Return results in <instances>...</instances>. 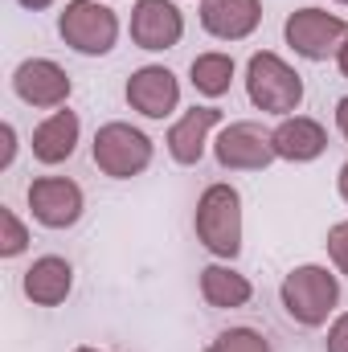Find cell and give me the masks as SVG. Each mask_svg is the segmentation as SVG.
I'll list each match as a JSON object with an SVG mask.
<instances>
[{"instance_id": "1", "label": "cell", "mask_w": 348, "mask_h": 352, "mask_svg": "<svg viewBox=\"0 0 348 352\" xmlns=\"http://www.w3.org/2000/svg\"><path fill=\"white\" fill-rule=\"evenodd\" d=\"M242 192L230 184V180H213L201 188L197 197V209H193V234L197 242L221 258V263H234L242 254Z\"/></svg>"}, {"instance_id": "2", "label": "cell", "mask_w": 348, "mask_h": 352, "mask_svg": "<svg viewBox=\"0 0 348 352\" xmlns=\"http://www.w3.org/2000/svg\"><path fill=\"white\" fill-rule=\"evenodd\" d=\"M279 303L287 311L291 324L299 328H324L336 316L340 303V278L320 263H303L291 266L279 283Z\"/></svg>"}, {"instance_id": "3", "label": "cell", "mask_w": 348, "mask_h": 352, "mask_svg": "<svg viewBox=\"0 0 348 352\" xmlns=\"http://www.w3.org/2000/svg\"><path fill=\"white\" fill-rule=\"evenodd\" d=\"M246 94H250L254 111L287 119L303 107L307 90H303V74L287 58H279L274 50H259L246 62Z\"/></svg>"}, {"instance_id": "4", "label": "cell", "mask_w": 348, "mask_h": 352, "mask_svg": "<svg viewBox=\"0 0 348 352\" xmlns=\"http://www.w3.org/2000/svg\"><path fill=\"white\" fill-rule=\"evenodd\" d=\"M119 12L98 0H66L58 12V37L83 58H107L119 45Z\"/></svg>"}, {"instance_id": "5", "label": "cell", "mask_w": 348, "mask_h": 352, "mask_svg": "<svg viewBox=\"0 0 348 352\" xmlns=\"http://www.w3.org/2000/svg\"><path fill=\"white\" fill-rule=\"evenodd\" d=\"M90 156H94V168L111 180H131V176H144L152 168V156H156V144L123 123V119H111L94 131V144H90Z\"/></svg>"}, {"instance_id": "6", "label": "cell", "mask_w": 348, "mask_h": 352, "mask_svg": "<svg viewBox=\"0 0 348 352\" xmlns=\"http://www.w3.org/2000/svg\"><path fill=\"white\" fill-rule=\"evenodd\" d=\"M348 37V21L340 12H328V8H295L287 21H283V41L307 58V62H328L340 54Z\"/></svg>"}, {"instance_id": "7", "label": "cell", "mask_w": 348, "mask_h": 352, "mask_svg": "<svg viewBox=\"0 0 348 352\" xmlns=\"http://www.w3.org/2000/svg\"><path fill=\"white\" fill-rule=\"evenodd\" d=\"M25 201L33 221L45 230H74L87 213V192L70 176H33V184L25 188Z\"/></svg>"}, {"instance_id": "8", "label": "cell", "mask_w": 348, "mask_h": 352, "mask_svg": "<svg viewBox=\"0 0 348 352\" xmlns=\"http://www.w3.org/2000/svg\"><path fill=\"white\" fill-rule=\"evenodd\" d=\"M213 160L226 168V173H262L270 168L279 156H274V140H270V127H262L254 119H238V123H226L213 140Z\"/></svg>"}, {"instance_id": "9", "label": "cell", "mask_w": 348, "mask_h": 352, "mask_svg": "<svg viewBox=\"0 0 348 352\" xmlns=\"http://www.w3.org/2000/svg\"><path fill=\"white\" fill-rule=\"evenodd\" d=\"M12 94H17L25 107L58 111V107L70 102L74 82H70L66 66H58L54 58H25V62L12 70Z\"/></svg>"}, {"instance_id": "10", "label": "cell", "mask_w": 348, "mask_h": 352, "mask_svg": "<svg viewBox=\"0 0 348 352\" xmlns=\"http://www.w3.org/2000/svg\"><path fill=\"white\" fill-rule=\"evenodd\" d=\"M131 45L148 54L176 50L184 37V12L173 0H135L131 4Z\"/></svg>"}, {"instance_id": "11", "label": "cell", "mask_w": 348, "mask_h": 352, "mask_svg": "<svg viewBox=\"0 0 348 352\" xmlns=\"http://www.w3.org/2000/svg\"><path fill=\"white\" fill-rule=\"evenodd\" d=\"M123 98H127V107L135 111V115H144V119H168L176 107H180V82H176V74L168 66H140V70H131V78H127V87H123Z\"/></svg>"}, {"instance_id": "12", "label": "cell", "mask_w": 348, "mask_h": 352, "mask_svg": "<svg viewBox=\"0 0 348 352\" xmlns=\"http://www.w3.org/2000/svg\"><path fill=\"white\" fill-rule=\"evenodd\" d=\"M213 127H226V123H221V107L205 102V107L184 111L173 127H168V135H164V148H168L173 164H180V168H197V164L205 160V148L213 144V140H209Z\"/></svg>"}, {"instance_id": "13", "label": "cell", "mask_w": 348, "mask_h": 352, "mask_svg": "<svg viewBox=\"0 0 348 352\" xmlns=\"http://www.w3.org/2000/svg\"><path fill=\"white\" fill-rule=\"evenodd\" d=\"M78 140H83V119H78L70 107H58V111H50V115L33 127L29 148H33V160H37V164L54 168V164H66V160L78 152Z\"/></svg>"}, {"instance_id": "14", "label": "cell", "mask_w": 348, "mask_h": 352, "mask_svg": "<svg viewBox=\"0 0 348 352\" xmlns=\"http://www.w3.org/2000/svg\"><path fill=\"white\" fill-rule=\"evenodd\" d=\"M74 291V266L62 254H41L21 274V295L33 307H62Z\"/></svg>"}, {"instance_id": "15", "label": "cell", "mask_w": 348, "mask_h": 352, "mask_svg": "<svg viewBox=\"0 0 348 352\" xmlns=\"http://www.w3.org/2000/svg\"><path fill=\"white\" fill-rule=\"evenodd\" d=\"M270 140H274V156L287 160V164H312L328 152V131L312 115L279 119V127H270Z\"/></svg>"}, {"instance_id": "16", "label": "cell", "mask_w": 348, "mask_h": 352, "mask_svg": "<svg viewBox=\"0 0 348 352\" xmlns=\"http://www.w3.org/2000/svg\"><path fill=\"white\" fill-rule=\"evenodd\" d=\"M262 25V0H201V29L217 41H246Z\"/></svg>"}, {"instance_id": "17", "label": "cell", "mask_w": 348, "mask_h": 352, "mask_svg": "<svg viewBox=\"0 0 348 352\" xmlns=\"http://www.w3.org/2000/svg\"><path fill=\"white\" fill-rule=\"evenodd\" d=\"M201 299L213 311H238L254 299V283L242 270H234L230 263L217 258V263H209L201 270Z\"/></svg>"}, {"instance_id": "18", "label": "cell", "mask_w": 348, "mask_h": 352, "mask_svg": "<svg viewBox=\"0 0 348 352\" xmlns=\"http://www.w3.org/2000/svg\"><path fill=\"white\" fill-rule=\"evenodd\" d=\"M234 74H238V66H234V58L221 54V50L197 54L193 66H188V82H193L197 94H205V98H221V94H230Z\"/></svg>"}, {"instance_id": "19", "label": "cell", "mask_w": 348, "mask_h": 352, "mask_svg": "<svg viewBox=\"0 0 348 352\" xmlns=\"http://www.w3.org/2000/svg\"><path fill=\"white\" fill-rule=\"evenodd\" d=\"M205 352H270V340L259 328H226L205 344Z\"/></svg>"}, {"instance_id": "20", "label": "cell", "mask_w": 348, "mask_h": 352, "mask_svg": "<svg viewBox=\"0 0 348 352\" xmlns=\"http://www.w3.org/2000/svg\"><path fill=\"white\" fill-rule=\"evenodd\" d=\"M29 226L17 217V209L0 205V258H21L29 250Z\"/></svg>"}, {"instance_id": "21", "label": "cell", "mask_w": 348, "mask_h": 352, "mask_svg": "<svg viewBox=\"0 0 348 352\" xmlns=\"http://www.w3.org/2000/svg\"><path fill=\"white\" fill-rule=\"evenodd\" d=\"M324 246H328V258H332V266H336V270L348 278V221L328 226V238H324Z\"/></svg>"}, {"instance_id": "22", "label": "cell", "mask_w": 348, "mask_h": 352, "mask_svg": "<svg viewBox=\"0 0 348 352\" xmlns=\"http://www.w3.org/2000/svg\"><path fill=\"white\" fill-rule=\"evenodd\" d=\"M17 148H21V144H17V127L4 119V123H0V173H8V168H12Z\"/></svg>"}, {"instance_id": "23", "label": "cell", "mask_w": 348, "mask_h": 352, "mask_svg": "<svg viewBox=\"0 0 348 352\" xmlns=\"http://www.w3.org/2000/svg\"><path fill=\"white\" fill-rule=\"evenodd\" d=\"M328 352H348V311H340L332 324H328V340H324Z\"/></svg>"}, {"instance_id": "24", "label": "cell", "mask_w": 348, "mask_h": 352, "mask_svg": "<svg viewBox=\"0 0 348 352\" xmlns=\"http://www.w3.org/2000/svg\"><path fill=\"white\" fill-rule=\"evenodd\" d=\"M336 131L348 140V94L345 98H336Z\"/></svg>"}, {"instance_id": "25", "label": "cell", "mask_w": 348, "mask_h": 352, "mask_svg": "<svg viewBox=\"0 0 348 352\" xmlns=\"http://www.w3.org/2000/svg\"><path fill=\"white\" fill-rule=\"evenodd\" d=\"M336 192H340V201L348 205V160L340 164V173H336Z\"/></svg>"}, {"instance_id": "26", "label": "cell", "mask_w": 348, "mask_h": 352, "mask_svg": "<svg viewBox=\"0 0 348 352\" xmlns=\"http://www.w3.org/2000/svg\"><path fill=\"white\" fill-rule=\"evenodd\" d=\"M21 8H29V12H45V8H54L58 0H17Z\"/></svg>"}, {"instance_id": "27", "label": "cell", "mask_w": 348, "mask_h": 352, "mask_svg": "<svg viewBox=\"0 0 348 352\" xmlns=\"http://www.w3.org/2000/svg\"><path fill=\"white\" fill-rule=\"evenodd\" d=\"M336 70L348 78V37H345V45H340V54H336Z\"/></svg>"}, {"instance_id": "28", "label": "cell", "mask_w": 348, "mask_h": 352, "mask_svg": "<svg viewBox=\"0 0 348 352\" xmlns=\"http://www.w3.org/2000/svg\"><path fill=\"white\" fill-rule=\"evenodd\" d=\"M70 352H107V349H94V344H78V349H70Z\"/></svg>"}, {"instance_id": "29", "label": "cell", "mask_w": 348, "mask_h": 352, "mask_svg": "<svg viewBox=\"0 0 348 352\" xmlns=\"http://www.w3.org/2000/svg\"><path fill=\"white\" fill-rule=\"evenodd\" d=\"M336 4H348V0H336Z\"/></svg>"}]
</instances>
